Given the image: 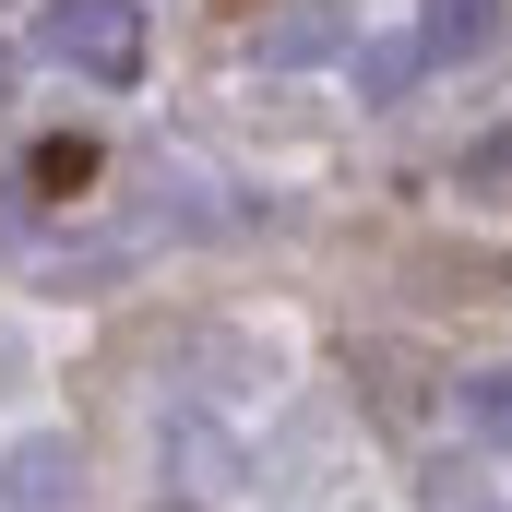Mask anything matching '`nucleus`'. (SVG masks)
<instances>
[{"mask_svg":"<svg viewBox=\"0 0 512 512\" xmlns=\"http://www.w3.org/2000/svg\"><path fill=\"white\" fill-rule=\"evenodd\" d=\"M429 512H489V489H477V465H441V477H429Z\"/></svg>","mask_w":512,"mask_h":512,"instance_id":"11","label":"nucleus"},{"mask_svg":"<svg viewBox=\"0 0 512 512\" xmlns=\"http://www.w3.org/2000/svg\"><path fill=\"white\" fill-rule=\"evenodd\" d=\"M489 36H501V0H429L417 12V48L429 60H489Z\"/></svg>","mask_w":512,"mask_h":512,"instance_id":"5","label":"nucleus"},{"mask_svg":"<svg viewBox=\"0 0 512 512\" xmlns=\"http://www.w3.org/2000/svg\"><path fill=\"white\" fill-rule=\"evenodd\" d=\"M24 179H36V191H84V179H96V143H48Z\"/></svg>","mask_w":512,"mask_h":512,"instance_id":"10","label":"nucleus"},{"mask_svg":"<svg viewBox=\"0 0 512 512\" xmlns=\"http://www.w3.org/2000/svg\"><path fill=\"white\" fill-rule=\"evenodd\" d=\"M358 370H370V405H382V417H429V370H417V358H405V346H370V358H358Z\"/></svg>","mask_w":512,"mask_h":512,"instance_id":"9","label":"nucleus"},{"mask_svg":"<svg viewBox=\"0 0 512 512\" xmlns=\"http://www.w3.org/2000/svg\"><path fill=\"white\" fill-rule=\"evenodd\" d=\"M0 370H12V334H0Z\"/></svg>","mask_w":512,"mask_h":512,"instance_id":"13","label":"nucleus"},{"mask_svg":"<svg viewBox=\"0 0 512 512\" xmlns=\"http://www.w3.org/2000/svg\"><path fill=\"white\" fill-rule=\"evenodd\" d=\"M0 12H12V0H0Z\"/></svg>","mask_w":512,"mask_h":512,"instance_id":"14","label":"nucleus"},{"mask_svg":"<svg viewBox=\"0 0 512 512\" xmlns=\"http://www.w3.org/2000/svg\"><path fill=\"white\" fill-rule=\"evenodd\" d=\"M36 48L84 84H131L143 72V0H48L36 12Z\"/></svg>","mask_w":512,"mask_h":512,"instance_id":"1","label":"nucleus"},{"mask_svg":"<svg viewBox=\"0 0 512 512\" xmlns=\"http://www.w3.org/2000/svg\"><path fill=\"white\" fill-rule=\"evenodd\" d=\"M346 72H358V108H393V96L429 72V48H417V36H370V48H346Z\"/></svg>","mask_w":512,"mask_h":512,"instance_id":"6","label":"nucleus"},{"mask_svg":"<svg viewBox=\"0 0 512 512\" xmlns=\"http://www.w3.org/2000/svg\"><path fill=\"white\" fill-rule=\"evenodd\" d=\"M72 489H84V453L60 429H36V441L0 453V512H72Z\"/></svg>","mask_w":512,"mask_h":512,"instance_id":"3","label":"nucleus"},{"mask_svg":"<svg viewBox=\"0 0 512 512\" xmlns=\"http://www.w3.org/2000/svg\"><path fill=\"white\" fill-rule=\"evenodd\" d=\"M334 48H346V12H334V0H286V12L251 36V60H274V72H298V60H334Z\"/></svg>","mask_w":512,"mask_h":512,"instance_id":"4","label":"nucleus"},{"mask_svg":"<svg viewBox=\"0 0 512 512\" xmlns=\"http://www.w3.org/2000/svg\"><path fill=\"white\" fill-rule=\"evenodd\" d=\"M155 453H167V477H179L191 501H227V489H239V441H227L203 405H167V417H155Z\"/></svg>","mask_w":512,"mask_h":512,"instance_id":"2","label":"nucleus"},{"mask_svg":"<svg viewBox=\"0 0 512 512\" xmlns=\"http://www.w3.org/2000/svg\"><path fill=\"white\" fill-rule=\"evenodd\" d=\"M453 191H465V203H512V120L477 131V143L453 155Z\"/></svg>","mask_w":512,"mask_h":512,"instance_id":"7","label":"nucleus"},{"mask_svg":"<svg viewBox=\"0 0 512 512\" xmlns=\"http://www.w3.org/2000/svg\"><path fill=\"white\" fill-rule=\"evenodd\" d=\"M453 405H465V429H477L489 453H512V370H465Z\"/></svg>","mask_w":512,"mask_h":512,"instance_id":"8","label":"nucleus"},{"mask_svg":"<svg viewBox=\"0 0 512 512\" xmlns=\"http://www.w3.org/2000/svg\"><path fill=\"white\" fill-rule=\"evenodd\" d=\"M36 227V179H0V239H24Z\"/></svg>","mask_w":512,"mask_h":512,"instance_id":"12","label":"nucleus"}]
</instances>
